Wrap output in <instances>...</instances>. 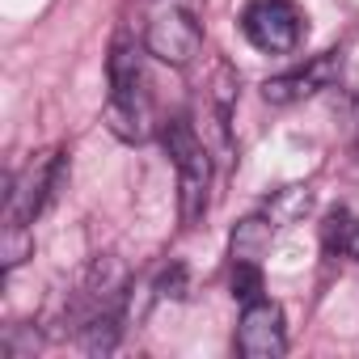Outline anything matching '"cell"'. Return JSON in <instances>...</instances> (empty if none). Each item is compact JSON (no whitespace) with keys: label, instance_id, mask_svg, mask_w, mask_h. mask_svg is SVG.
Returning <instances> with one entry per match:
<instances>
[{"label":"cell","instance_id":"8","mask_svg":"<svg viewBox=\"0 0 359 359\" xmlns=\"http://www.w3.org/2000/svg\"><path fill=\"white\" fill-rule=\"evenodd\" d=\"M321 245L338 258H359V216L351 208H330L321 220Z\"/></svg>","mask_w":359,"mask_h":359},{"label":"cell","instance_id":"11","mask_svg":"<svg viewBox=\"0 0 359 359\" xmlns=\"http://www.w3.org/2000/svg\"><path fill=\"white\" fill-rule=\"evenodd\" d=\"M229 287H233V300H241V304L258 300L262 296V262H233Z\"/></svg>","mask_w":359,"mask_h":359},{"label":"cell","instance_id":"10","mask_svg":"<svg viewBox=\"0 0 359 359\" xmlns=\"http://www.w3.org/2000/svg\"><path fill=\"white\" fill-rule=\"evenodd\" d=\"M309 203H313L309 187H283V191H275V199L266 203V216H271V224H292V220H300V216L309 212Z\"/></svg>","mask_w":359,"mask_h":359},{"label":"cell","instance_id":"5","mask_svg":"<svg viewBox=\"0 0 359 359\" xmlns=\"http://www.w3.org/2000/svg\"><path fill=\"white\" fill-rule=\"evenodd\" d=\"M64 182V152H39L18 177H9V191H5V224H34V216L51 203V195Z\"/></svg>","mask_w":359,"mask_h":359},{"label":"cell","instance_id":"12","mask_svg":"<svg viewBox=\"0 0 359 359\" xmlns=\"http://www.w3.org/2000/svg\"><path fill=\"white\" fill-rule=\"evenodd\" d=\"M34 250V237L26 224H5V237H0V258H5V271H13L18 262H26Z\"/></svg>","mask_w":359,"mask_h":359},{"label":"cell","instance_id":"4","mask_svg":"<svg viewBox=\"0 0 359 359\" xmlns=\"http://www.w3.org/2000/svg\"><path fill=\"white\" fill-rule=\"evenodd\" d=\"M241 34L262 55H292L304 43V13L296 0H245Z\"/></svg>","mask_w":359,"mask_h":359},{"label":"cell","instance_id":"2","mask_svg":"<svg viewBox=\"0 0 359 359\" xmlns=\"http://www.w3.org/2000/svg\"><path fill=\"white\" fill-rule=\"evenodd\" d=\"M161 144L173 156L177 169V216L187 229H195L208 212V191H212V156L203 148V140L195 135V127L187 118H169L161 127Z\"/></svg>","mask_w":359,"mask_h":359},{"label":"cell","instance_id":"7","mask_svg":"<svg viewBox=\"0 0 359 359\" xmlns=\"http://www.w3.org/2000/svg\"><path fill=\"white\" fill-rule=\"evenodd\" d=\"M338 72H342V51H325V55L309 60V64L296 68V72L271 76V81L262 85V97H266L271 106H292V102H304V97L321 93L325 85H334Z\"/></svg>","mask_w":359,"mask_h":359},{"label":"cell","instance_id":"13","mask_svg":"<svg viewBox=\"0 0 359 359\" xmlns=\"http://www.w3.org/2000/svg\"><path fill=\"white\" fill-rule=\"evenodd\" d=\"M156 296H161V300H182V296H187V266H182V262H173V266L161 271Z\"/></svg>","mask_w":359,"mask_h":359},{"label":"cell","instance_id":"3","mask_svg":"<svg viewBox=\"0 0 359 359\" xmlns=\"http://www.w3.org/2000/svg\"><path fill=\"white\" fill-rule=\"evenodd\" d=\"M203 47V26L187 0H161L144 26V51L169 68H187Z\"/></svg>","mask_w":359,"mask_h":359},{"label":"cell","instance_id":"1","mask_svg":"<svg viewBox=\"0 0 359 359\" xmlns=\"http://www.w3.org/2000/svg\"><path fill=\"white\" fill-rule=\"evenodd\" d=\"M110 97H106V127L127 140V144H144L156 127L152 114V93H148V76H144V60L135 51V43L127 34L114 39L110 47Z\"/></svg>","mask_w":359,"mask_h":359},{"label":"cell","instance_id":"6","mask_svg":"<svg viewBox=\"0 0 359 359\" xmlns=\"http://www.w3.org/2000/svg\"><path fill=\"white\" fill-rule=\"evenodd\" d=\"M237 351L245 359H279L287 351V325L283 309L275 300H250L241 321H237Z\"/></svg>","mask_w":359,"mask_h":359},{"label":"cell","instance_id":"9","mask_svg":"<svg viewBox=\"0 0 359 359\" xmlns=\"http://www.w3.org/2000/svg\"><path fill=\"white\" fill-rule=\"evenodd\" d=\"M271 237H275L271 216H250V220H241V224L233 229V241H229L233 262H262L266 250H271Z\"/></svg>","mask_w":359,"mask_h":359}]
</instances>
